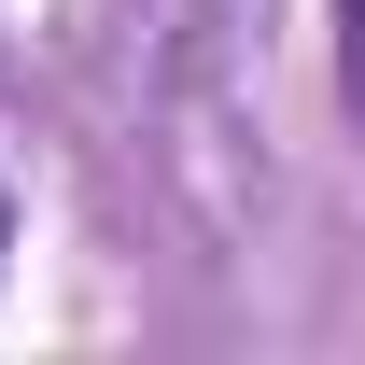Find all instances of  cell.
<instances>
[{
	"mask_svg": "<svg viewBox=\"0 0 365 365\" xmlns=\"http://www.w3.org/2000/svg\"><path fill=\"white\" fill-rule=\"evenodd\" d=\"M337 98L365 113V0H337Z\"/></svg>",
	"mask_w": 365,
	"mask_h": 365,
	"instance_id": "obj_1",
	"label": "cell"
},
{
	"mask_svg": "<svg viewBox=\"0 0 365 365\" xmlns=\"http://www.w3.org/2000/svg\"><path fill=\"white\" fill-rule=\"evenodd\" d=\"M0 253H14V211H0Z\"/></svg>",
	"mask_w": 365,
	"mask_h": 365,
	"instance_id": "obj_2",
	"label": "cell"
}]
</instances>
